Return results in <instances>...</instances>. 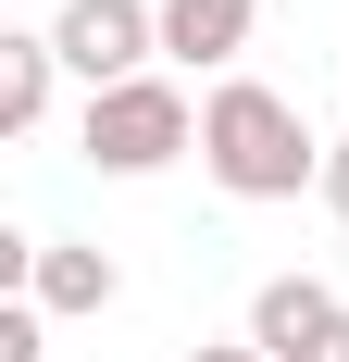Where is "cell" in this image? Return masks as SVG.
<instances>
[{"mask_svg": "<svg viewBox=\"0 0 349 362\" xmlns=\"http://www.w3.org/2000/svg\"><path fill=\"white\" fill-rule=\"evenodd\" d=\"M200 175L225 200H300V187H324V138H312V112L287 100V88L225 75L200 100Z\"/></svg>", "mask_w": 349, "mask_h": 362, "instance_id": "cell-1", "label": "cell"}, {"mask_svg": "<svg viewBox=\"0 0 349 362\" xmlns=\"http://www.w3.org/2000/svg\"><path fill=\"white\" fill-rule=\"evenodd\" d=\"M75 150H88V175H162L200 150V100L174 88V75H138V88H100V100L75 112Z\"/></svg>", "mask_w": 349, "mask_h": 362, "instance_id": "cell-2", "label": "cell"}, {"mask_svg": "<svg viewBox=\"0 0 349 362\" xmlns=\"http://www.w3.org/2000/svg\"><path fill=\"white\" fill-rule=\"evenodd\" d=\"M50 50H63V75L100 100V88H138V75H162V0H63L50 13Z\"/></svg>", "mask_w": 349, "mask_h": 362, "instance_id": "cell-3", "label": "cell"}, {"mask_svg": "<svg viewBox=\"0 0 349 362\" xmlns=\"http://www.w3.org/2000/svg\"><path fill=\"white\" fill-rule=\"evenodd\" d=\"M337 313H349V300L324 288V275H262V288H249V350H262V362H312Z\"/></svg>", "mask_w": 349, "mask_h": 362, "instance_id": "cell-4", "label": "cell"}, {"mask_svg": "<svg viewBox=\"0 0 349 362\" xmlns=\"http://www.w3.org/2000/svg\"><path fill=\"white\" fill-rule=\"evenodd\" d=\"M25 300H37V313H112V300H125V262H112L100 238H37Z\"/></svg>", "mask_w": 349, "mask_h": 362, "instance_id": "cell-5", "label": "cell"}, {"mask_svg": "<svg viewBox=\"0 0 349 362\" xmlns=\"http://www.w3.org/2000/svg\"><path fill=\"white\" fill-rule=\"evenodd\" d=\"M249 25H262V0H162V63H200L225 88V63L249 50Z\"/></svg>", "mask_w": 349, "mask_h": 362, "instance_id": "cell-6", "label": "cell"}, {"mask_svg": "<svg viewBox=\"0 0 349 362\" xmlns=\"http://www.w3.org/2000/svg\"><path fill=\"white\" fill-rule=\"evenodd\" d=\"M50 88H63L50 25H0V138H37L50 125Z\"/></svg>", "mask_w": 349, "mask_h": 362, "instance_id": "cell-7", "label": "cell"}, {"mask_svg": "<svg viewBox=\"0 0 349 362\" xmlns=\"http://www.w3.org/2000/svg\"><path fill=\"white\" fill-rule=\"evenodd\" d=\"M0 362H50V313L37 300H0Z\"/></svg>", "mask_w": 349, "mask_h": 362, "instance_id": "cell-8", "label": "cell"}, {"mask_svg": "<svg viewBox=\"0 0 349 362\" xmlns=\"http://www.w3.org/2000/svg\"><path fill=\"white\" fill-rule=\"evenodd\" d=\"M312 200H324V213L349 225V138H324V187H312Z\"/></svg>", "mask_w": 349, "mask_h": 362, "instance_id": "cell-9", "label": "cell"}, {"mask_svg": "<svg viewBox=\"0 0 349 362\" xmlns=\"http://www.w3.org/2000/svg\"><path fill=\"white\" fill-rule=\"evenodd\" d=\"M187 362H262V350H249V337H200Z\"/></svg>", "mask_w": 349, "mask_h": 362, "instance_id": "cell-10", "label": "cell"}, {"mask_svg": "<svg viewBox=\"0 0 349 362\" xmlns=\"http://www.w3.org/2000/svg\"><path fill=\"white\" fill-rule=\"evenodd\" d=\"M312 362H349V313H337V325H324V350H312Z\"/></svg>", "mask_w": 349, "mask_h": 362, "instance_id": "cell-11", "label": "cell"}]
</instances>
